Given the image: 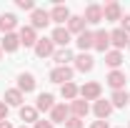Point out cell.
<instances>
[{
	"mask_svg": "<svg viewBox=\"0 0 130 128\" xmlns=\"http://www.w3.org/2000/svg\"><path fill=\"white\" fill-rule=\"evenodd\" d=\"M75 75V68L73 65H55L53 70H50V83H58V85H65V83H70Z\"/></svg>",
	"mask_w": 130,
	"mask_h": 128,
	"instance_id": "1",
	"label": "cell"
},
{
	"mask_svg": "<svg viewBox=\"0 0 130 128\" xmlns=\"http://www.w3.org/2000/svg\"><path fill=\"white\" fill-rule=\"evenodd\" d=\"M100 96H103V85L98 83V80H88L85 85H80V98L83 100H100Z\"/></svg>",
	"mask_w": 130,
	"mask_h": 128,
	"instance_id": "2",
	"label": "cell"
},
{
	"mask_svg": "<svg viewBox=\"0 0 130 128\" xmlns=\"http://www.w3.org/2000/svg\"><path fill=\"white\" fill-rule=\"evenodd\" d=\"M68 20H70V8L63 5V3L53 5V10H50V23H55L58 28H63V25H68Z\"/></svg>",
	"mask_w": 130,
	"mask_h": 128,
	"instance_id": "3",
	"label": "cell"
},
{
	"mask_svg": "<svg viewBox=\"0 0 130 128\" xmlns=\"http://www.w3.org/2000/svg\"><path fill=\"white\" fill-rule=\"evenodd\" d=\"M50 25V10H43V8H35L30 13V28L35 30H45Z\"/></svg>",
	"mask_w": 130,
	"mask_h": 128,
	"instance_id": "4",
	"label": "cell"
},
{
	"mask_svg": "<svg viewBox=\"0 0 130 128\" xmlns=\"http://www.w3.org/2000/svg\"><path fill=\"white\" fill-rule=\"evenodd\" d=\"M103 20L105 23H120L123 20V8H120V3H108V5H103Z\"/></svg>",
	"mask_w": 130,
	"mask_h": 128,
	"instance_id": "5",
	"label": "cell"
},
{
	"mask_svg": "<svg viewBox=\"0 0 130 128\" xmlns=\"http://www.w3.org/2000/svg\"><path fill=\"white\" fill-rule=\"evenodd\" d=\"M73 68L80 70V73H90V70L95 68V58H93L90 53H80V55L73 58Z\"/></svg>",
	"mask_w": 130,
	"mask_h": 128,
	"instance_id": "6",
	"label": "cell"
},
{
	"mask_svg": "<svg viewBox=\"0 0 130 128\" xmlns=\"http://www.w3.org/2000/svg\"><path fill=\"white\" fill-rule=\"evenodd\" d=\"M35 55L38 58H53V53H55V43L50 40V38H38V43H35Z\"/></svg>",
	"mask_w": 130,
	"mask_h": 128,
	"instance_id": "7",
	"label": "cell"
},
{
	"mask_svg": "<svg viewBox=\"0 0 130 128\" xmlns=\"http://www.w3.org/2000/svg\"><path fill=\"white\" fill-rule=\"evenodd\" d=\"M18 38H20V45H25V48H35V43H38V30L30 28V25H23V28L18 30Z\"/></svg>",
	"mask_w": 130,
	"mask_h": 128,
	"instance_id": "8",
	"label": "cell"
},
{
	"mask_svg": "<svg viewBox=\"0 0 130 128\" xmlns=\"http://www.w3.org/2000/svg\"><path fill=\"white\" fill-rule=\"evenodd\" d=\"M93 113H95L98 121H108L110 118V113H113V103L110 100H105V98H100L93 103Z\"/></svg>",
	"mask_w": 130,
	"mask_h": 128,
	"instance_id": "9",
	"label": "cell"
},
{
	"mask_svg": "<svg viewBox=\"0 0 130 128\" xmlns=\"http://www.w3.org/2000/svg\"><path fill=\"white\" fill-rule=\"evenodd\" d=\"M70 118V106L68 103H55V108L50 111V123L55 126V123H65Z\"/></svg>",
	"mask_w": 130,
	"mask_h": 128,
	"instance_id": "10",
	"label": "cell"
},
{
	"mask_svg": "<svg viewBox=\"0 0 130 128\" xmlns=\"http://www.w3.org/2000/svg\"><path fill=\"white\" fill-rule=\"evenodd\" d=\"M85 23L88 25H98V23H103V5H98V3H90L88 8H85Z\"/></svg>",
	"mask_w": 130,
	"mask_h": 128,
	"instance_id": "11",
	"label": "cell"
},
{
	"mask_svg": "<svg viewBox=\"0 0 130 128\" xmlns=\"http://www.w3.org/2000/svg\"><path fill=\"white\" fill-rule=\"evenodd\" d=\"M35 85H38V80H35L32 73H20V75H18V91H20L23 96H25V93H32Z\"/></svg>",
	"mask_w": 130,
	"mask_h": 128,
	"instance_id": "12",
	"label": "cell"
},
{
	"mask_svg": "<svg viewBox=\"0 0 130 128\" xmlns=\"http://www.w3.org/2000/svg\"><path fill=\"white\" fill-rule=\"evenodd\" d=\"M128 43H130V35L125 30H120V28L110 30V45H113V50H123Z\"/></svg>",
	"mask_w": 130,
	"mask_h": 128,
	"instance_id": "13",
	"label": "cell"
},
{
	"mask_svg": "<svg viewBox=\"0 0 130 128\" xmlns=\"http://www.w3.org/2000/svg\"><path fill=\"white\" fill-rule=\"evenodd\" d=\"M50 40L55 43V48H68V43L73 40V35H70V33H68V28L63 25V28H55V30H53Z\"/></svg>",
	"mask_w": 130,
	"mask_h": 128,
	"instance_id": "14",
	"label": "cell"
},
{
	"mask_svg": "<svg viewBox=\"0 0 130 128\" xmlns=\"http://www.w3.org/2000/svg\"><path fill=\"white\" fill-rule=\"evenodd\" d=\"M105 83L113 88V91H125V73L123 70H110L105 75Z\"/></svg>",
	"mask_w": 130,
	"mask_h": 128,
	"instance_id": "15",
	"label": "cell"
},
{
	"mask_svg": "<svg viewBox=\"0 0 130 128\" xmlns=\"http://www.w3.org/2000/svg\"><path fill=\"white\" fill-rule=\"evenodd\" d=\"M18 28V15L15 13H3L0 15V33L8 35V33H15Z\"/></svg>",
	"mask_w": 130,
	"mask_h": 128,
	"instance_id": "16",
	"label": "cell"
},
{
	"mask_svg": "<svg viewBox=\"0 0 130 128\" xmlns=\"http://www.w3.org/2000/svg\"><path fill=\"white\" fill-rule=\"evenodd\" d=\"M65 28H68L70 35H80V33L88 30V23H85V18H83V15H70V20H68Z\"/></svg>",
	"mask_w": 130,
	"mask_h": 128,
	"instance_id": "17",
	"label": "cell"
},
{
	"mask_svg": "<svg viewBox=\"0 0 130 128\" xmlns=\"http://www.w3.org/2000/svg\"><path fill=\"white\" fill-rule=\"evenodd\" d=\"M93 50H98V53H108V50H110V33L108 30H95Z\"/></svg>",
	"mask_w": 130,
	"mask_h": 128,
	"instance_id": "18",
	"label": "cell"
},
{
	"mask_svg": "<svg viewBox=\"0 0 130 128\" xmlns=\"http://www.w3.org/2000/svg\"><path fill=\"white\" fill-rule=\"evenodd\" d=\"M35 108H38V113H50L55 108V96L53 93H40L38 100H35Z\"/></svg>",
	"mask_w": 130,
	"mask_h": 128,
	"instance_id": "19",
	"label": "cell"
},
{
	"mask_svg": "<svg viewBox=\"0 0 130 128\" xmlns=\"http://www.w3.org/2000/svg\"><path fill=\"white\" fill-rule=\"evenodd\" d=\"M20 121H23V126H35L38 121H40V113H38V108L35 106H23L20 108Z\"/></svg>",
	"mask_w": 130,
	"mask_h": 128,
	"instance_id": "20",
	"label": "cell"
},
{
	"mask_svg": "<svg viewBox=\"0 0 130 128\" xmlns=\"http://www.w3.org/2000/svg\"><path fill=\"white\" fill-rule=\"evenodd\" d=\"M93 43H95V30H85L78 35V40H75V45L80 48V53H88V50H93Z\"/></svg>",
	"mask_w": 130,
	"mask_h": 128,
	"instance_id": "21",
	"label": "cell"
},
{
	"mask_svg": "<svg viewBox=\"0 0 130 128\" xmlns=\"http://www.w3.org/2000/svg\"><path fill=\"white\" fill-rule=\"evenodd\" d=\"M88 113H90V103H88V100L75 98V100L70 103V116H75V118H85Z\"/></svg>",
	"mask_w": 130,
	"mask_h": 128,
	"instance_id": "22",
	"label": "cell"
},
{
	"mask_svg": "<svg viewBox=\"0 0 130 128\" xmlns=\"http://www.w3.org/2000/svg\"><path fill=\"white\" fill-rule=\"evenodd\" d=\"M3 100H5L10 108H13V106H15V108H23V100H25V96H23L18 88H8V91H5V96H3Z\"/></svg>",
	"mask_w": 130,
	"mask_h": 128,
	"instance_id": "23",
	"label": "cell"
},
{
	"mask_svg": "<svg viewBox=\"0 0 130 128\" xmlns=\"http://www.w3.org/2000/svg\"><path fill=\"white\" fill-rule=\"evenodd\" d=\"M0 48H3V53H15V50L20 48V38H18V33H8V35H3Z\"/></svg>",
	"mask_w": 130,
	"mask_h": 128,
	"instance_id": "24",
	"label": "cell"
},
{
	"mask_svg": "<svg viewBox=\"0 0 130 128\" xmlns=\"http://www.w3.org/2000/svg\"><path fill=\"white\" fill-rule=\"evenodd\" d=\"M73 58H75V55H73L70 48H58L55 53H53V63H55V65H70Z\"/></svg>",
	"mask_w": 130,
	"mask_h": 128,
	"instance_id": "25",
	"label": "cell"
},
{
	"mask_svg": "<svg viewBox=\"0 0 130 128\" xmlns=\"http://www.w3.org/2000/svg\"><path fill=\"white\" fill-rule=\"evenodd\" d=\"M123 60H125V58H123V50H108V53H105V63L110 65V70H120V65H123Z\"/></svg>",
	"mask_w": 130,
	"mask_h": 128,
	"instance_id": "26",
	"label": "cell"
},
{
	"mask_svg": "<svg viewBox=\"0 0 130 128\" xmlns=\"http://www.w3.org/2000/svg\"><path fill=\"white\" fill-rule=\"evenodd\" d=\"M60 96H63L65 100H70V103H73L75 98H80V88H78V85H75V83L70 80V83L60 85Z\"/></svg>",
	"mask_w": 130,
	"mask_h": 128,
	"instance_id": "27",
	"label": "cell"
},
{
	"mask_svg": "<svg viewBox=\"0 0 130 128\" xmlns=\"http://www.w3.org/2000/svg\"><path fill=\"white\" fill-rule=\"evenodd\" d=\"M110 103H113V108H125V106L130 103V93L128 91H113Z\"/></svg>",
	"mask_w": 130,
	"mask_h": 128,
	"instance_id": "28",
	"label": "cell"
},
{
	"mask_svg": "<svg viewBox=\"0 0 130 128\" xmlns=\"http://www.w3.org/2000/svg\"><path fill=\"white\" fill-rule=\"evenodd\" d=\"M63 126L65 128H85V121H83V118H75V116H70Z\"/></svg>",
	"mask_w": 130,
	"mask_h": 128,
	"instance_id": "29",
	"label": "cell"
},
{
	"mask_svg": "<svg viewBox=\"0 0 130 128\" xmlns=\"http://www.w3.org/2000/svg\"><path fill=\"white\" fill-rule=\"evenodd\" d=\"M15 5L20 8V10H28V13L35 10V3H32V0H15Z\"/></svg>",
	"mask_w": 130,
	"mask_h": 128,
	"instance_id": "30",
	"label": "cell"
},
{
	"mask_svg": "<svg viewBox=\"0 0 130 128\" xmlns=\"http://www.w3.org/2000/svg\"><path fill=\"white\" fill-rule=\"evenodd\" d=\"M8 113H10V106L5 100H0V121H8Z\"/></svg>",
	"mask_w": 130,
	"mask_h": 128,
	"instance_id": "31",
	"label": "cell"
},
{
	"mask_svg": "<svg viewBox=\"0 0 130 128\" xmlns=\"http://www.w3.org/2000/svg\"><path fill=\"white\" fill-rule=\"evenodd\" d=\"M120 30H125L130 35V15H123V20H120Z\"/></svg>",
	"mask_w": 130,
	"mask_h": 128,
	"instance_id": "32",
	"label": "cell"
},
{
	"mask_svg": "<svg viewBox=\"0 0 130 128\" xmlns=\"http://www.w3.org/2000/svg\"><path fill=\"white\" fill-rule=\"evenodd\" d=\"M32 128H55V126L50 123V118H48V121H43V118H40V121H38V123H35Z\"/></svg>",
	"mask_w": 130,
	"mask_h": 128,
	"instance_id": "33",
	"label": "cell"
},
{
	"mask_svg": "<svg viewBox=\"0 0 130 128\" xmlns=\"http://www.w3.org/2000/svg\"><path fill=\"white\" fill-rule=\"evenodd\" d=\"M90 128H110V126H108V121H93Z\"/></svg>",
	"mask_w": 130,
	"mask_h": 128,
	"instance_id": "34",
	"label": "cell"
},
{
	"mask_svg": "<svg viewBox=\"0 0 130 128\" xmlns=\"http://www.w3.org/2000/svg\"><path fill=\"white\" fill-rule=\"evenodd\" d=\"M0 128H15V126H13L10 121H0Z\"/></svg>",
	"mask_w": 130,
	"mask_h": 128,
	"instance_id": "35",
	"label": "cell"
},
{
	"mask_svg": "<svg viewBox=\"0 0 130 128\" xmlns=\"http://www.w3.org/2000/svg\"><path fill=\"white\" fill-rule=\"evenodd\" d=\"M0 60H3V48H0Z\"/></svg>",
	"mask_w": 130,
	"mask_h": 128,
	"instance_id": "36",
	"label": "cell"
},
{
	"mask_svg": "<svg viewBox=\"0 0 130 128\" xmlns=\"http://www.w3.org/2000/svg\"><path fill=\"white\" fill-rule=\"evenodd\" d=\"M20 128H30V126H20Z\"/></svg>",
	"mask_w": 130,
	"mask_h": 128,
	"instance_id": "37",
	"label": "cell"
},
{
	"mask_svg": "<svg viewBox=\"0 0 130 128\" xmlns=\"http://www.w3.org/2000/svg\"><path fill=\"white\" fill-rule=\"evenodd\" d=\"M128 48H130V43H128Z\"/></svg>",
	"mask_w": 130,
	"mask_h": 128,
	"instance_id": "38",
	"label": "cell"
},
{
	"mask_svg": "<svg viewBox=\"0 0 130 128\" xmlns=\"http://www.w3.org/2000/svg\"><path fill=\"white\" fill-rule=\"evenodd\" d=\"M128 128H130V123H128Z\"/></svg>",
	"mask_w": 130,
	"mask_h": 128,
	"instance_id": "39",
	"label": "cell"
}]
</instances>
